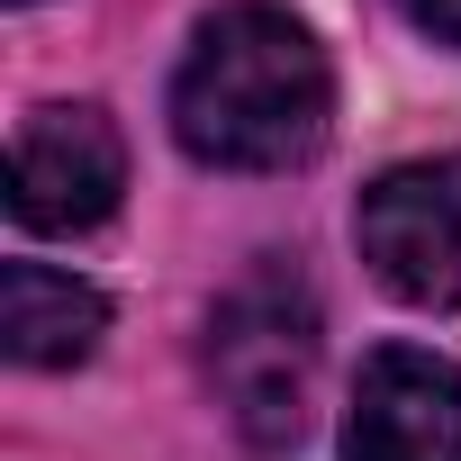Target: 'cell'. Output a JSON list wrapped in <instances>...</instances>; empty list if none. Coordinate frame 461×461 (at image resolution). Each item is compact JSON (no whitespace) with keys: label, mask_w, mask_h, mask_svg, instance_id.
<instances>
[{"label":"cell","mask_w":461,"mask_h":461,"mask_svg":"<svg viewBox=\"0 0 461 461\" xmlns=\"http://www.w3.org/2000/svg\"><path fill=\"white\" fill-rule=\"evenodd\" d=\"M344 461H461V371L425 344L362 353L344 407Z\"/></svg>","instance_id":"5b68a950"},{"label":"cell","mask_w":461,"mask_h":461,"mask_svg":"<svg viewBox=\"0 0 461 461\" xmlns=\"http://www.w3.org/2000/svg\"><path fill=\"white\" fill-rule=\"evenodd\" d=\"M335 127V73L308 19L272 0H226L199 19L172 73V136L208 172H299Z\"/></svg>","instance_id":"6da1fadb"},{"label":"cell","mask_w":461,"mask_h":461,"mask_svg":"<svg viewBox=\"0 0 461 461\" xmlns=\"http://www.w3.org/2000/svg\"><path fill=\"white\" fill-rule=\"evenodd\" d=\"M127 190V136L100 100H46L10 136V217L37 236H82Z\"/></svg>","instance_id":"277c9868"},{"label":"cell","mask_w":461,"mask_h":461,"mask_svg":"<svg viewBox=\"0 0 461 461\" xmlns=\"http://www.w3.org/2000/svg\"><path fill=\"white\" fill-rule=\"evenodd\" d=\"M389 10H398L416 37H434V46H461V0H389Z\"/></svg>","instance_id":"52a82bcc"},{"label":"cell","mask_w":461,"mask_h":461,"mask_svg":"<svg viewBox=\"0 0 461 461\" xmlns=\"http://www.w3.org/2000/svg\"><path fill=\"white\" fill-rule=\"evenodd\" d=\"M109 335V299L55 263H10L0 272V344H10V362L28 371H73L91 362Z\"/></svg>","instance_id":"8992f818"},{"label":"cell","mask_w":461,"mask_h":461,"mask_svg":"<svg viewBox=\"0 0 461 461\" xmlns=\"http://www.w3.org/2000/svg\"><path fill=\"white\" fill-rule=\"evenodd\" d=\"M19 10H28V0H19Z\"/></svg>","instance_id":"ba28073f"},{"label":"cell","mask_w":461,"mask_h":461,"mask_svg":"<svg viewBox=\"0 0 461 461\" xmlns=\"http://www.w3.org/2000/svg\"><path fill=\"white\" fill-rule=\"evenodd\" d=\"M353 245L407 308H461V145L389 163L353 208Z\"/></svg>","instance_id":"3957f363"},{"label":"cell","mask_w":461,"mask_h":461,"mask_svg":"<svg viewBox=\"0 0 461 461\" xmlns=\"http://www.w3.org/2000/svg\"><path fill=\"white\" fill-rule=\"evenodd\" d=\"M208 380L217 407L236 416L254 452H290L308 434V389H317V290L299 263L263 254L208 317Z\"/></svg>","instance_id":"7a4b0ae2"}]
</instances>
